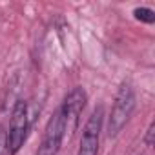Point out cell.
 Returning <instances> with one entry per match:
<instances>
[{
  "instance_id": "6da1fadb",
  "label": "cell",
  "mask_w": 155,
  "mask_h": 155,
  "mask_svg": "<svg viewBox=\"0 0 155 155\" xmlns=\"http://www.w3.org/2000/svg\"><path fill=\"white\" fill-rule=\"evenodd\" d=\"M135 110V90L130 82H122L111 106V113L108 117V135L117 137L122 128L128 124Z\"/></svg>"
},
{
  "instance_id": "3957f363",
  "label": "cell",
  "mask_w": 155,
  "mask_h": 155,
  "mask_svg": "<svg viewBox=\"0 0 155 155\" xmlns=\"http://www.w3.org/2000/svg\"><path fill=\"white\" fill-rule=\"evenodd\" d=\"M26 133H28V104L24 101H18L11 111L9 131H8V151L11 155H15L22 148Z\"/></svg>"
},
{
  "instance_id": "52a82bcc",
  "label": "cell",
  "mask_w": 155,
  "mask_h": 155,
  "mask_svg": "<svg viewBox=\"0 0 155 155\" xmlns=\"http://www.w3.org/2000/svg\"><path fill=\"white\" fill-rule=\"evenodd\" d=\"M153 135H155V122H150L146 135H144V144L146 146H153Z\"/></svg>"
},
{
  "instance_id": "5b68a950",
  "label": "cell",
  "mask_w": 155,
  "mask_h": 155,
  "mask_svg": "<svg viewBox=\"0 0 155 155\" xmlns=\"http://www.w3.org/2000/svg\"><path fill=\"white\" fill-rule=\"evenodd\" d=\"M64 120H62V111L60 108L53 113V117L48 120L44 135H42V142L37 150L35 155H57L62 140H64Z\"/></svg>"
},
{
  "instance_id": "277c9868",
  "label": "cell",
  "mask_w": 155,
  "mask_h": 155,
  "mask_svg": "<svg viewBox=\"0 0 155 155\" xmlns=\"http://www.w3.org/2000/svg\"><path fill=\"white\" fill-rule=\"evenodd\" d=\"M102 120H104V108L97 106L82 130V139H81V146H79V153L77 155H97L99 153Z\"/></svg>"
},
{
  "instance_id": "8992f818",
  "label": "cell",
  "mask_w": 155,
  "mask_h": 155,
  "mask_svg": "<svg viewBox=\"0 0 155 155\" xmlns=\"http://www.w3.org/2000/svg\"><path fill=\"white\" fill-rule=\"evenodd\" d=\"M133 15H135L137 20L146 22V24H151V22L155 20V13H153L150 8H137V9L133 11Z\"/></svg>"
},
{
  "instance_id": "7a4b0ae2",
  "label": "cell",
  "mask_w": 155,
  "mask_h": 155,
  "mask_svg": "<svg viewBox=\"0 0 155 155\" xmlns=\"http://www.w3.org/2000/svg\"><path fill=\"white\" fill-rule=\"evenodd\" d=\"M86 101H88V95L81 86L73 88L66 95V99H64V102L60 106L62 120H64V135L71 137L77 131L79 122H81V115H82L84 106H86Z\"/></svg>"
}]
</instances>
